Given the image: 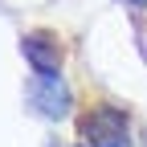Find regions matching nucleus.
Returning a JSON list of instances; mask_svg holds the SVG:
<instances>
[{"label":"nucleus","instance_id":"2","mask_svg":"<svg viewBox=\"0 0 147 147\" xmlns=\"http://www.w3.org/2000/svg\"><path fill=\"white\" fill-rule=\"evenodd\" d=\"M21 49H25V61H29L37 74H57V69H61V41H57L53 33H45V29L29 33L25 41H21Z\"/></svg>","mask_w":147,"mask_h":147},{"label":"nucleus","instance_id":"1","mask_svg":"<svg viewBox=\"0 0 147 147\" xmlns=\"http://www.w3.org/2000/svg\"><path fill=\"white\" fill-rule=\"evenodd\" d=\"M78 131L90 147H131V135H127V115L115 106H90L78 119Z\"/></svg>","mask_w":147,"mask_h":147},{"label":"nucleus","instance_id":"3","mask_svg":"<svg viewBox=\"0 0 147 147\" xmlns=\"http://www.w3.org/2000/svg\"><path fill=\"white\" fill-rule=\"evenodd\" d=\"M33 106L41 110L45 119H61L69 110V94H65V86H61L57 74H37V82H33Z\"/></svg>","mask_w":147,"mask_h":147},{"label":"nucleus","instance_id":"4","mask_svg":"<svg viewBox=\"0 0 147 147\" xmlns=\"http://www.w3.org/2000/svg\"><path fill=\"white\" fill-rule=\"evenodd\" d=\"M135 4H147V0H135Z\"/></svg>","mask_w":147,"mask_h":147}]
</instances>
